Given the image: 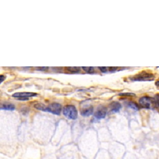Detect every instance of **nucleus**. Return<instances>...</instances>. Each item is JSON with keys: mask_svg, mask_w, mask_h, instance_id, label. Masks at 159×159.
I'll use <instances>...</instances> for the list:
<instances>
[{"mask_svg": "<svg viewBox=\"0 0 159 159\" xmlns=\"http://www.w3.org/2000/svg\"><path fill=\"white\" fill-rule=\"evenodd\" d=\"M63 113L66 117L75 120L78 117V111L73 105H66L63 109Z\"/></svg>", "mask_w": 159, "mask_h": 159, "instance_id": "f257e3e1", "label": "nucleus"}, {"mask_svg": "<svg viewBox=\"0 0 159 159\" xmlns=\"http://www.w3.org/2000/svg\"><path fill=\"white\" fill-rule=\"evenodd\" d=\"M153 78H154V75L151 73H147L146 71H143L130 78L132 81H148L152 80Z\"/></svg>", "mask_w": 159, "mask_h": 159, "instance_id": "f03ea898", "label": "nucleus"}, {"mask_svg": "<svg viewBox=\"0 0 159 159\" xmlns=\"http://www.w3.org/2000/svg\"><path fill=\"white\" fill-rule=\"evenodd\" d=\"M61 111V106L59 103L54 102L49 105L47 106H45L44 111L49 112L50 113H52L55 115H59Z\"/></svg>", "mask_w": 159, "mask_h": 159, "instance_id": "7ed1b4c3", "label": "nucleus"}, {"mask_svg": "<svg viewBox=\"0 0 159 159\" xmlns=\"http://www.w3.org/2000/svg\"><path fill=\"white\" fill-rule=\"evenodd\" d=\"M37 95V93H30V92H19L13 95V96L14 98H18L19 100L26 101L29 100V97L36 96Z\"/></svg>", "mask_w": 159, "mask_h": 159, "instance_id": "20e7f679", "label": "nucleus"}, {"mask_svg": "<svg viewBox=\"0 0 159 159\" xmlns=\"http://www.w3.org/2000/svg\"><path fill=\"white\" fill-rule=\"evenodd\" d=\"M140 105L146 109H150L152 105V99L148 96H143L139 99Z\"/></svg>", "mask_w": 159, "mask_h": 159, "instance_id": "39448f33", "label": "nucleus"}, {"mask_svg": "<svg viewBox=\"0 0 159 159\" xmlns=\"http://www.w3.org/2000/svg\"><path fill=\"white\" fill-rule=\"evenodd\" d=\"M107 110L104 107H101L96 111L95 113V117L96 119H103L106 117Z\"/></svg>", "mask_w": 159, "mask_h": 159, "instance_id": "423d86ee", "label": "nucleus"}, {"mask_svg": "<svg viewBox=\"0 0 159 159\" xmlns=\"http://www.w3.org/2000/svg\"><path fill=\"white\" fill-rule=\"evenodd\" d=\"M93 113V107L92 106H90L87 108H85L82 110L81 111V114L83 116H90Z\"/></svg>", "mask_w": 159, "mask_h": 159, "instance_id": "0eeeda50", "label": "nucleus"}, {"mask_svg": "<svg viewBox=\"0 0 159 159\" xmlns=\"http://www.w3.org/2000/svg\"><path fill=\"white\" fill-rule=\"evenodd\" d=\"M121 105L118 102H113L111 104V111L114 112H117L119 111L121 108Z\"/></svg>", "mask_w": 159, "mask_h": 159, "instance_id": "6e6552de", "label": "nucleus"}, {"mask_svg": "<svg viewBox=\"0 0 159 159\" xmlns=\"http://www.w3.org/2000/svg\"><path fill=\"white\" fill-rule=\"evenodd\" d=\"M15 109V106L12 104H1L0 105V110L12 111Z\"/></svg>", "mask_w": 159, "mask_h": 159, "instance_id": "1a4fd4ad", "label": "nucleus"}, {"mask_svg": "<svg viewBox=\"0 0 159 159\" xmlns=\"http://www.w3.org/2000/svg\"><path fill=\"white\" fill-rule=\"evenodd\" d=\"M127 106H129V107H130V108L132 109L133 110H136V111H137L138 110H139V106H138L136 103H135V102H128V105Z\"/></svg>", "mask_w": 159, "mask_h": 159, "instance_id": "9d476101", "label": "nucleus"}, {"mask_svg": "<svg viewBox=\"0 0 159 159\" xmlns=\"http://www.w3.org/2000/svg\"><path fill=\"white\" fill-rule=\"evenodd\" d=\"M82 69H83L84 71H85L86 73H93L95 72V69L93 67H91V66H83Z\"/></svg>", "mask_w": 159, "mask_h": 159, "instance_id": "9b49d317", "label": "nucleus"}, {"mask_svg": "<svg viewBox=\"0 0 159 159\" xmlns=\"http://www.w3.org/2000/svg\"><path fill=\"white\" fill-rule=\"evenodd\" d=\"M66 69H67L69 71H70L71 73H78L80 71V68L78 67H66Z\"/></svg>", "mask_w": 159, "mask_h": 159, "instance_id": "f8f14e48", "label": "nucleus"}, {"mask_svg": "<svg viewBox=\"0 0 159 159\" xmlns=\"http://www.w3.org/2000/svg\"><path fill=\"white\" fill-rule=\"evenodd\" d=\"M154 102L155 105H157L159 107V94H157L154 96Z\"/></svg>", "mask_w": 159, "mask_h": 159, "instance_id": "ddd939ff", "label": "nucleus"}, {"mask_svg": "<svg viewBox=\"0 0 159 159\" xmlns=\"http://www.w3.org/2000/svg\"><path fill=\"white\" fill-rule=\"evenodd\" d=\"M107 67H104V66H102V67H101V66H100V67H99V69L102 71V72L103 73H106L107 71Z\"/></svg>", "mask_w": 159, "mask_h": 159, "instance_id": "4468645a", "label": "nucleus"}, {"mask_svg": "<svg viewBox=\"0 0 159 159\" xmlns=\"http://www.w3.org/2000/svg\"><path fill=\"white\" fill-rule=\"evenodd\" d=\"M5 78H6V76L4 75H0V84H1L3 81H4Z\"/></svg>", "mask_w": 159, "mask_h": 159, "instance_id": "2eb2a0df", "label": "nucleus"}, {"mask_svg": "<svg viewBox=\"0 0 159 159\" xmlns=\"http://www.w3.org/2000/svg\"><path fill=\"white\" fill-rule=\"evenodd\" d=\"M155 85H156L157 86H159V81H156V83H155Z\"/></svg>", "mask_w": 159, "mask_h": 159, "instance_id": "dca6fc26", "label": "nucleus"}]
</instances>
